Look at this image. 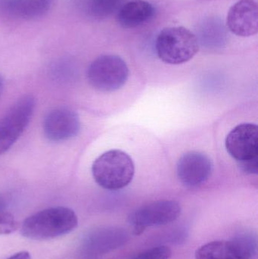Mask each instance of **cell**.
Instances as JSON below:
<instances>
[{
  "mask_svg": "<svg viewBox=\"0 0 258 259\" xmlns=\"http://www.w3.org/2000/svg\"><path fill=\"white\" fill-rule=\"evenodd\" d=\"M3 88H4V80H3V77L0 74V96H1L2 93H3Z\"/></svg>",
  "mask_w": 258,
  "mask_h": 259,
  "instance_id": "44dd1931",
  "label": "cell"
},
{
  "mask_svg": "<svg viewBox=\"0 0 258 259\" xmlns=\"http://www.w3.org/2000/svg\"><path fill=\"white\" fill-rule=\"evenodd\" d=\"M92 174L95 182L108 190H118L128 186L135 174L131 157L119 149L101 154L94 161Z\"/></svg>",
  "mask_w": 258,
  "mask_h": 259,
  "instance_id": "7a4b0ae2",
  "label": "cell"
},
{
  "mask_svg": "<svg viewBox=\"0 0 258 259\" xmlns=\"http://www.w3.org/2000/svg\"><path fill=\"white\" fill-rule=\"evenodd\" d=\"M241 168L247 174H257V158L239 162Z\"/></svg>",
  "mask_w": 258,
  "mask_h": 259,
  "instance_id": "d6986e66",
  "label": "cell"
},
{
  "mask_svg": "<svg viewBox=\"0 0 258 259\" xmlns=\"http://www.w3.org/2000/svg\"><path fill=\"white\" fill-rule=\"evenodd\" d=\"M129 77V68L124 59L115 55H102L92 61L87 70L89 84L101 92L121 89Z\"/></svg>",
  "mask_w": 258,
  "mask_h": 259,
  "instance_id": "277c9868",
  "label": "cell"
},
{
  "mask_svg": "<svg viewBox=\"0 0 258 259\" xmlns=\"http://www.w3.org/2000/svg\"><path fill=\"white\" fill-rule=\"evenodd\" d=\"M128 240V234L124 229L106 228L94 232L89 237L88 242L90 249L101 253L118 249Z\"/></svg>",
  "mask_w": 258,
  "mask_h": 259,
  "instance_id": "5bb4252c",
  "label": "cell"
},
{
  "mask_svg": "<svg viewBox=\"0 0 258 259\" xmlns=\"http://www.w3.org/2000/svg\"><path fill=\"white\" fill-rule=\"evenodd\" d=\"M229 30L238 36L248 37L258 31V6L254 0H239L227 14Z\"/></svg>",
  "mask_w": 258,
  "mask_h": 259,
  "instance_id": "8fae6325",
  "label": "cell"
},
{
  "mask_svg": "<svg viewBox=\"0 0 258 259\" xmlns=\"http://www.w3.org/2000/svg\"><path fill=\"white\" fill-rule=\"evenodd\" d=\"M159 59L169 65H180L192 59L199 50L198 37L189 29L170 27L163 29L156 39Z\"/></svg>",
  "mask_w": 258,
  "mask_h": 259,
  "instance_id": "3957f363",
  "label": "cell"
},
{
  "mask_svg": "<svg viewBox=\"0 0 258 259\" xmlns=\"http://www.w3.org/2000/svg\"><path fill=\"white\" fill-rule=\"evenodd\" d=\"M78 219L71 208L58 206L32 214L21 225V234L30 240H47L70 234L77 228Z\"/></svg>",
  "mask_w": 258,
  "mask_h": 259,
  "instance_id": "6da1fadb",
  "label": "cell"
},
{
  "mask_svg": "<svg viewBox=\"0 0 258 259\" xmlns=\"http://www.w3.org/2000/svg\"><path fill=\"white\" fill-rule=\"evenodd\" d=\"M42 129L45 138L49 141H66L78 134L80 130V118L70 108H56L44 118Z\"/></svg>",
  "mask_w": 258,
  "mask_h": 259,
  "instance_id": "ba28073f",
  "label": "cell"
},
{
  "mask_svg": "<svg viewBox=\"0 0 258 259\" xmlns=\"http://www.w3.org/2000/svg\"><path fill=\"white\" fill-rule=\"evenodd\" d=\"M255 251V240L249 236H242L203 245L197 249L195 259H251Z\"/></svg>",
  "mask_w": 258,
  "mask_h": 259,
  "instance_id": "52a82bcc",
  "label": "cell"
},
{
  "mask_svg": "<svg viewBox=\"0 0 258 259\" xmlns=\"http://www.w3.org/2000/svg\"><path fill=\"white\" fill-rule=\"evenodd\" d=\"M5 207H6V203H5V201L0 197V211H3V210L5 209Z\"/></svg>",
  "mask_w": 258,
  "mask_h": 259,
  "instance_id": "7402d4cb",
  "label": "cell"
},
{
  "mask_svg": "<svg viewBox=\"0 0 258 259\" xmlns=\"http://www.w3.org/2000/svg\"><path fill=\"white\" fill-rule=\"evenodd\" d=\"M35 105L33 95L22 96L0 119V155L9 151L27 128Z\"/></svg>",
  "mask_w": 258,
  "mask_h": 259,
  "instance_id": "5b68a950",
  "label": "cell"
},
{
  "mask_svg": "<svg viewBox=\"0 0 258 259\" xmlns=\"http://www.w3.org/2000/svg\"><path fill=\"white\" fill-rule=\"evenodd\" d=\"M128 0H83L81 8L88 16L104 19L118 13Z\"/></svg>",
  "mask_w": 258,
  "mask_h": 259,
  "instance_id": "9a60e30c",
  "label": "cell"
},
{
  "mask_svg": "<svg viewBox=\"0 0 258 259\" xmlns=\"http://www.w3.org/2000/svg\"><path fill=\"white\" fill-rule=\"evenodd\" d=\"M56 0H4L2 12L17 20H36L46 15L54 7Z\"/></svg>",
  "mask_w": 258,
  "mask_h": 259,
  "instance_id": "7c38bea8",
  "label": "cell"
},
{
  "mask_svg": "<svg viewBox=\"0 0 258 259\" xmlns=\"http://www.w3.org/2000/svg\"><path fill=\"white\" fill-rule=\"evenodd\" d=\"M225 145L228 153L239 162L257 158V126L251 123L239 124L229 133Z\"/></svg>",
  "mask_w": 258,
  "mask_h": 259,
  "instance_id": "30bf717a",
  "label": "cell"
},
{
  "mask_svg": "<svg viewBox=\"0 0 258 259\" xmlns=\"http://www.w3.org/2000/svg\"><path fill=\"white\" fill-rule=\"evenodd\" d=\"M8 259H31V257H30V253L28 252L23 251V252L15 254V255H12V256Z\"/></svg>",
  "mask_w": 258,
  "mask_h": 259,
  "instance_id": "ffe728a7",
  "label": "cell"
},
{
  "mask_svg": "<svg viewBox=\"0 0 258 259\" xmlns=\"http://www.w3.org/2000/svg\"><path fill=\"white\" fill-rule=\"evenodd\" d=\"M156 14L153 5L144 0L128 1L117 13V21L124 28L139 27L148 22Z\"/></svg>",
  "mask_w": 258,
  "mask_h": 259,
  "instance_id": "4fadbf2b",
  "label": "cell"
},
{
  "mask_svg": "<svg viewBox=\"0 0 258 259\" xmlns=\"http://www.w3.org/2000/svg\"><path fill=\"white\" fill-rule=\"evenodd\" d=\"M18 228V222L12 214L5 210L0 211V235L12 234Z\"/></svg>",
  "mask_w": 258,
  "mask_h": 259,
  "instance_id": "ac0fdd59",
  "label": "cell"
},
{
  "mask_svg": "<svg viewBox=\"0 0 258 259\" xmlns=\"http://www.w3.org/2000/svg\"><path fill=\"white\" fill-rule=\"evenodd\" d=\"M201 39L205 41L208 44L209 42H213L214 44L218 42H224L225 31L224 27L221 22L213 21H209L203 24L201 29Z\"/></svg>",
  "mask_w": 258,
  "mask_h": 259,
  "instance_id": "2e32d148",
  "label": "cell"
},
{
  "mask_svg": "<svg viewBox=\"0 0 258 259\" xmlns=\"http://www.w3.org/2000/svg\"><path fill=\"white\" fill-rule=\"evenodd\" d=\"M171 256L172 251L168 246H159L139 254L133 259H169Z\"/></svg>",
  "mask_w": 258,
  "mask_h": 259,
  "instance_id": "e0dca14e",
  "label": "cell"
},
{
  "mask_svg": "<svg viewBox=\"0 0 258 259\" xmlns=\"http://www.w3.org/2000/svg\"><path fill=\"white\" fill-rule=\"evenodd\" d=\"M212 171V163L209 156L202 152L191 151L183 154L177 164L179 181L189 188L205 184Z\"/></svg>",
  "mask_w": 258,
  "mask_h": 259,
  "instance_id": "9c48e42d",
  "label": "cell"
},
{
  "mask_svg": "<svg viewBox=\"0 0 258 259\" xmlns=\"http://www.w3.org/2000/svg\"><path fill=\"white\" fill-rule=\"evenodd\" d=\"M181 206L174 200H159L143 205L133 211L129 222L135 235H140L146 228L163 226L178 219Z\"/></svg>",
  "mask_w": 258,
  "mask_h": 259,
  "instance_id": "8992f818",
  "label": "cell"
}]
</instances>
